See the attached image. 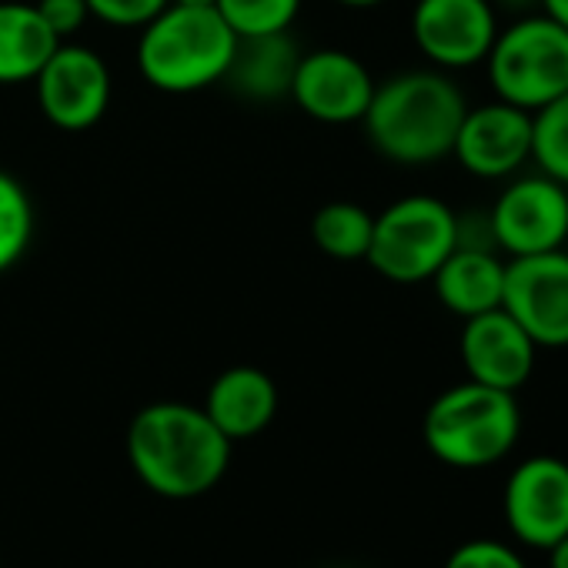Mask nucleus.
Wrapping results in <instances>:
<instances>
[{
	"mask_svg": "<svg viewBox=\"0 0 568 568\" xmlns=\"http://www.w3.org/2000/svg\"><path fill=\"white\" fill-rule=\"evenodd\" d=\"M234 442L204 415L201 405L154 402L144 405L124 438L128 465L138 481L171 501L207 495L231 465Z\"/></svg>",
	"mask_w": 568,
	"mask_h": 568,
	"instance_id": "1",
	"label": "nucleus"
},
{
	"mask_svg": "<svg viewBox=\"0 0 568 568\" xmlns=\"http://www.w3.org/2000/svg\"><path fill=\"white\" fill-rule=\"evenodd\" d=\"M214 11L234 31V38L284 34L302 14V0H217Z\"/></svg>",
	"mask_w": 568,
	"mask_h": 568,
	"instance_id": "22",
	"label": "nucleus"
},
{
	"mask_svg": "<svg viewBox=\"0 0 568 568\" xmlns=\"http://www.w3.org/2000/svg\"><path fill=\"white\" fill-rule=\"evenodd\" d=\"M501 308L538 348H568V251L505 261Z\"/></svg>",
	"mask_w": 568,
	"mask_h": 568,
	"instance_id": "8",
	"label": "nucleus"
},
{
	"mask_svg": "<svg viewBox=\"0 0 568 568\" xmlns=\"http://www.w3.org/2000/svg\"><path fill=\"white\" fill-rule=\"evenodd\" d=\"M538 8H541V14H548L551 21L568 28V0H538Z\"/></svg>",
	"mask_w": 568,
	"mask_h": 568,
	"instance_id": "26",
	"label": "nucleus"
},
{
	"mask_svg": "<svg viewBox=\"0 0 568 568\" xmlns=\"http://www.w3.org/2000/svg\"><path fill=\"white\" fill-rule=\"evenodd\" d=\"M445 568H528L525 555L498 538H471L452 548Z\"/></svg>",
	"mask_w": 568,
	"mask_h": 568,
	"instance_id": "23",
	"label": "nucleus"
},
{
	"mask_svg": "<svg viewBox=\"0 0 568 568\" xmlns=\"http://www.w3.org/2000/svg\"><path fill=\"white\" fill-rule=\"evenodd\" d=\"M501 511L521 548L548 551L568 535V462L531 455L518 462L501 491Z\"/></svg>",
	"mask_w": 568,
	"mask_h": 568,
	"instance_id": "9",
	"label": "nucleus"
},
{
	"mask_svg": "<svg viewBox=\"0 0 568 568\" xmlns=\"http://www.w3.org/2000/svg\"><path fill=\"white\" fill-rule=\"evenodd\" d=\"M201 408L227 442H247L271 428L277 415V385L254 365H234L211 382Z\"/></svg>",
	"mask_w": 568,
	"mask_h": 568,
	"instance_id": "15",
	"label": "nucleus"
},
{
	"mask_svg": "<svg viewBox=\"0 0 568 568\" xmlns=\"http://www.w3.org/2000/svg\"><path fill=\"white\" fill-rule=\"evenodd\" d=\"M548 568H568V535L548 548Z\"/></svg>",
	"mask_w": 568,
	"mask_h": 568,
	"instance_id": "27",
	"label": "nucleus"
},
{
	"mask_svg": "<svg viewBox=\"0 0 568 568\" xmlns=\"http://www.w3.org/2000/svg\"><path fill=\"white\" fill-rule=\"evenodd\" d=\"M485 71L498 101L535 114L568 91V28L541 11L518 18L498 31Z\"/></svg>",
	"mask_w": 568,
	"mask_h": 568,
	"instance_id": "5",
	"label": "nucleus"
},
{
	"mask_svg": "<svg viewBox=\"0 0 568 568\" xmlns=\"http://www.w3.org/2000/svg\"><path fill=\"white\" fill-rule=\"evenodd\" d=\"M465 111L468 101L445 71H402L375 84L362 124L382 158L425 168L452 158Z\"/></svg>",
	"mask_w": 568,
	"mask_h": 568,
	"instance_id": "2",
	"label": "nucleus"
},
{
	"mask_svg": "<svg viewBox=\"0 0 568 568\" xmlns=\"http://www.w3.org/2000/svg\"><path fill=\"white\" fill-rule=\"evenodd\" d=\"M375 94V78L362 58L322 48L298 61L292 81V101L318 124H362Z\"/></svg>",
	"mask_w": 568,
	"mask_h": 568,
	"instance_id": "13",
	"label": "nucleus"
},
{
	"mask_svg": "<svg viewBox=\"0 0 568 568\" xmlns=\"http://www.w3.org/2000/svg\"><path fill=\"white\" fill-rule=\"evenodd\" d=\"M298 61H302V51L288 38V31L261 34V38H237L221 84H227L231 94L254 101V104L281 101L292 94Z\"/></svg>",
	"mask_w": 568,
	"mask_h": 568,
	"instance_id": "17",
	"label": "nucleus"
},
{
	"mask_svg": "<svg viewBox=\"0 0 568 568\" xmlns=\"http://www.w3.org/2000/svg\"><path fill=\"white\" fill-rule=\"evenodd\" d=\"M375 214L355 201H332L312 217V241L335 261H365L372 247Z\"/></svg>",
	"mask_w": 568,
	"mask_h": 568,
	"instance_id": "19",
	"label": "nucleus"
},
{
	"mask_svg": "<svg viewBox=\"0 0 568 568\" xmlns=\"http://www.w3.org/2000/svg\"><path fill=\"white\" fill-rule=\"evenodd\" d=\"M458 358L471 382L518 392L535 372L538 345L505 308H491L485 315L465 318L458 335Z\"/></svg>",
	"mask_w": 568,
	"mask_h": 568,
	"instance_id": "14",
	"label": "nucleus"
},
{
	"mask_svg": "<svg viewBox=\"0 0 568 568\" xmlns=\"http://www.w3.org/2000/svg\"><path fill=\"white\" fill-rule=\"evenodd\" d=\"M338 4H345V8H358V11H365V8H378V4H385V0H338Z\"/></svg>",
	"mask_w": 568,
	"mask_h": 568,
	"instance_id": "29",
	"label": "nucleus"
},
{
	"mask_svg": "<svg viewBox=\"0 0 568 568\" xmlns=\"http://www.w3.org/2000/svg\"><path fill=\"white\" fill-rule=\"evenodd\" d=\"M498 31L491 0H418L412 11V38L438 71L485 64Z\"/></svg>",
	"mask_w": 568,
	"mask_h": 568,
	"instance_id": "10",
	"label": "nucleus"
},
{
	"mask_svg": "<svg viewBox=\"0 0 568 568\" xmlns=\"http://www.w3.org/2000/svg\"><path fill=\"white\" fill-rule=\"evenodd\" d=\"M34 241V201L28 187L0 168V274H8Z\"/></svg>",
	"mask_w": 568,
	"mask_h": 568,
	"instance_id": "20",
	"label": "nucleus"
},
{
	"mask_svg": "<svg viewBox=\"0 0 568 568\" xmlns=\"http://www.w3.org/2000/svg\"><path fill=\"white\" fill-rule=\"evenodd\" d=\"M58 44V34L44 24L34 4L24 0L0 4V84L34 81Z\"/></svg>",
	"mask_w": 568,
	"mask_h": 568,
	"instance_id": "18",
	"label": "nucleus"
},
{
	"mask_svg": "<svg viewBox=\"0 0 568 568\" xmlns=\"http://www.w3.org/2000/svg\"><path fill=\"white\" fill-rule=\"evenodd\" d=\"M491 4L508 11H525V8H538V0H491Z\"/></svg>",
	"mask_w": 568,
	"mask_h": 568,
	"instance_id": "28",
	"label": "nucleus"
},
{
	"mask_svg": "<svg viewBox=\"0 0 568 568\" xmlns=\"http://www.w3.org/2000/svg\"><path fill=\"white\" fill-rule=\"evenodd\" d=\"M452 158L481 181L515 178L531 161V114L498 98L468 108Z\"/></svg>",
	"mask_w": 568,
	"mask_h": 568,
	"instance_id": "12",
	"label": "nucleus"
},
{
	"mask_svg": "<svg viewBox=\"0 0 568 568\" xmlns=\"http://www.w3.org/2000/svg\"><path fill=\"white\" fill-rule=\"evenodd\" d=\"M425 448L448 468L478 471L508 458L521 438L515 392L488 388L471 378L445 388L422 422Z\"/></svg>",
	"mask_w": 568,
	"mask_h": 568,
	"instance_id": "3",
	"label": "nucleus"
},
{
	"mask_svg": "<svg viewBox=\"0 0 568 568\" xmlns=\"http://www.w3.org/2000/svg\"><path fill=\"white\" fill-rule=\"evenodd\" d=\"M111 84V68L98 51L64 41L34 78L41 114L61 131L94 128L108 114Z\"/></svg>",
	"mask_w": 568,
	"mask_h": 568,
	"instance_id": "11",
	"label": "nucleus"
},
{
	"mask_svg": "<svg viewBox=\"0 0 568 568\" xmlns=\"http://www.w3.org/2000/svg\"><path fill=\"white\" fill-rule=\"evenodd\" d=\"M171 4H187V8H214L217 0H171Z\"/></svg>",
	"mask_w": 568,
	"mask_h": 568,
	"instance_id": "30",
	"label": "nucleus"
},
{
	"mask_svg": "<svg viewBox=\"0 0 568 568\" xmlns=\"http://www.w3.org/2000/svg\"><path fill=\"white\" fill-rule=\"evenodd\" d=\"M34 8L44 18V24L58 34V41L74 38L91 21L88 0H38Z\"/></svg>",
	"mask_w": 568,
	"mask_h": 568,
	"instance_id": "25",
	"label": "nucleus"
},
{
	"mask_svg": "<svg viewBox=\"0 0 568 568\" xmlns=\"http://www.w3.org/2000/svg\"><path fill=\"white\" fill-rule=\"evenodd\" d=\"M491 241L508 257L558 251L568 241V187L548 174H521L501 187L488 211Z\"/></svg>",
	"mask_w": 568,
	"mask_h": 568,
	"instance_id": "7",
	"label": "nucleus"
},
{
	"mask_svg": "<svg viewBox=\"0 0 568 568\" xmlns=\"http://www.w3.org/2000/svg\"><path fill=\"white\" fill-rule=\"evenodd\" d=\"M171 0H88L91 18L111 24V28H144L151 18H158Z\"/></svg>",
	"mask_w": 568,
	"mask_h": 568,
	"instance_id": "24",
	"label": "nucleus"
},
{
	"mask_svg": "<svg viewBox=\"0 0 568 568\" xmlns=\"http://www.w3.org/2000/svg\"><path fill=\"white\" fill-rule=\"evenodd\" d=\"M234 44V31L214 8L168 4L141 28L138 71L154 91L194 94L221 84Z\"/></svg>",
	"mask_w": 568,
	"mask_h": 568,
	"instance_id": "4",
	"label": "nucleus"
},
{
	"mask_svg": "<svg viewBox=\"0 0 568 568\" xmlns=\"http://www.w3.org/2000/svg\"><path fill=\"white\" fill-rule=\"evenodd\" d=\"M432 284L442 308L465 322L491 308H501L505 261L488 244H458L432 274Z\"/></svg>",
	"mask_w": 568,
	"mask_h": 568,
	"instance_id": "16",
	"label": "nucleus"
},
{
	"mask_svg": "<svg viewBox=\"0 0 568 568\" xmlns=\"http://www.w3.org/2000/svg\"><path fill=\"white\" fill-rule=\"evenodd\" d=\"M458 247V214L432 194H408L375 214L368 264L395 284H422Z\"/></svg>",
	"mask_w": 568,
	"mask_h": 568,
	"instance_id": "6",
	"label": "nucleus"
},
{
	"mask_svg": "<svg viewBox=\"0 0 568 568\" xmlns=\"http://www.w3.org/2000/svg\"><path fill=\"white\" fill-rule=\"evenodd\" d=\"M531 161L568 187V91L531 114Z\"/></svg>",
	"mask_w": 568,
	"mask_h": 568,
	"instance_id": "21",
	"label": "nucleus"
}]
</instances>
